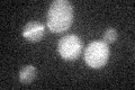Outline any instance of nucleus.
I'll list each match as a JSON object with an SVG mask.
<instances>
[{"label":"nucleus","mask_w":135,"mask_h":90,"mask_svg":"<svg viewBox=\"0 0 135 90\" xmlns=\"http://www.w3.org/2000/svg\"><path fill=\"white\" fill-rule=\"evenodd\" d=\"M73 21V7L68 0H55L47 11V27L52 33L66 32Z\"/></svg>","instance_id":"1"},{"label":"nucleus","mask_w":135,"mask_h":90,"mask_svg":"<svg viewBox=\"0 0 135 90\" xmlns=\"http://www.w3.org/2000/svg\"><path fill=\"white\" fill-rule=\"evenodd\" d=\"M109 59V48L104 41H94L84 51V61L89 67L99 69L106 65Z\"/></svg>","instance_id":"2"},{"label":"nucleus","mask_w":135,"mask_h":90,"mask_svg":"<svg viewBox=\"0 0 135 90\" xmlns=\"http://www.w3.org/2000/svg\"><path fill=\"white\" fill-rule=\"evenodd\" d=\"M82 51V41L74 34L63 36L57 43V52L65 61L77 60Z\"/></svg>","instance_id":"3"},{"label":"nucleus","mask_w":135,"mask_h":90,"mask_svg":"<svg viewBox=\"0 0 135 90\" xmlns=\"http://www.w3.org/2000/svg\"><path fill=\"white\" fill-rule=\"evenodd\" d=\"M45 26L40 21H29L23 28V37L28 42H38L44 37Z\"/></svg>","instance_id":"4"},{"label":"nucleus","mask_w":135,"mask_h":90,"mask_svg":"<svg viewBox=\"0 0 135 90\" xmlns=\"http://www.w3.org/2000/svg\"><path fill=\"white\" fill-rule=\"evenodd\" d=\"M37 70L33 65H25L19 71V81L22 83H31L36 78Z\"/></svg>","instance_id":"5"},{"label":"nucleus","mask_w":135,"mask_h":90,"mask_svg":"<svg viewBox=\"0 0 135 90\" xmlns=\"http://www.w3.org/2000/svg\"><path fill=\"white\" fill-rule=\"evenodd\" d=\"M117 40V31L113 27H109L107 28L104 33V36H103V41L106 43V44H112Z\"/></svg>","instance_id":"6"}]
</instances>
